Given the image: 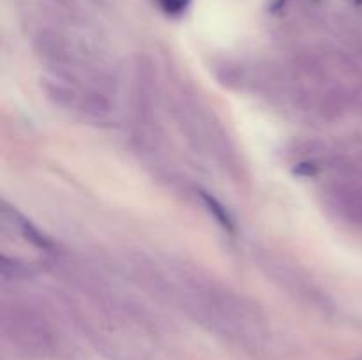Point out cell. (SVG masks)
Listing matches in <instances>:
<instances>
[{
    "instance_id": "9c48e42d",
    "label": "cell",
    "mask_w": 362,
    "mask_h": 360,
    "mask_svg": "<svg viewBox=\"0 0 362 360\" xmlns=\"http://www.w3.org/2000/svg\"><path fill=\"white\" fill-rule=\"evenodd\" d=\"M158 2L161 4V7L166 11V13L179 14L186 9L189 0H158Z\"/></svg>"
},
{
    "instance_id": "30bf717a",
    "label": "cell",
    "mask_w": 362,
    "mask_h": 360,
    "mask_svg": "<svg viewBox=\"0 0 362 360\" xmlns=\"http://www.w3.org/2000/svg\"><path fill=\"white\" fill-rule=\"evenodd\" d=\"M53 2L59 4V6H64V7H71L74 2H76V0H53Z\"/></svg>"
},
{
    "instance_id": "52a82bcc",
    "label": "cell",
    "mask_w": 362,
    "mask_h": 360,
    "mask_svg": "<svg viewBox=\"0 0 362 360\" xmlns=\"http://www.w3.org/2000/svg\"><path fill=\"white\" fill-rule=\"evenodd\" d=\"M32 274L34 272L25 261L11 258L7 254H2V258H0V275H2L4 281H27L32 277Z\"/></svg>"
},
{
    "instance_id": "7a4b0ae2",
    "label": "cell",
    "mask_w": 362,
    "mask_h": 360,
    "mask_svg": "<svg viewBox=\"0 0 362 360\" xmlns=\"http://www.w3.org/2000/svg\"><path fill=\"white\" fill-rule=\"evenodd\" d=\"M4 337L30 353H45L53 344V332L45 314L25 302H4L0 309Z\"/></svg>"
},
{
    "instance_id": "8992f818",
    "label": "cell",
    "mask_w": 362,
    "mask_h": 360,
    "mask_svg": "<svg viewBox=\"0 0 362 360\" xmlns=\"http://www.w3.org/2000/svg\"><path fill=\"white\" fill-rule=\"evenodd\" d=\"M2 221H4V224L9 226L13 232L20 233V235L23 236L27 242L34 244V246L39 247V249L48 251L53 247L52 240H49L45 233L39 232V229L35 228V226H32L30 221H27V219H25L20 212H16L14 208L7 207V205H4V208H2Z\"/></svg>"
},
{
    "instance_id": "5b68a950",
    "label": "cell",
    "mask_w": 362,
    "mask_h": 360,
    "mask_svg": "<svg viewBox=\"0 0 362 360\" xmlns=\"http://www.w3.org/2000/svg\"><path fill=\"white\" fill-rule=\"evenodd\" d=\"M131 106L138 124L145 129H152L158 106V80L151 60L138 55L131 74Z\"/></svg>"
},
{
    "instance_id": "ba28073f",
    "label": "cell",
    "mask_w": 362,
    "mask_h": 360,
    "mask_svg": "<svg viewBox=\"0 0 362 360\" xmlns=\"http://www.w3.org/2000/svg\"><path fill=\"white\" fill-rule=\"evenodd\" d=\"M198 194H200L202 201H204L205 207L209 208V212H211V214L214 215L216 221H218L219 224L223 226V228L232 229L233 228V221H232V217H230L228 212H226V208L223 207V205L219 203V201L216 200V198H212L211 194L205 193V191H198Z\"/></svg>"
},
{
    "instance_id": "6da1fadb",
    "label": "cell",
    "mask_w": 362,
    "mask_h": 360,
    "mask_svg": "<svg viewBox=\"0 0 362 360\" xmlns=\"http://www.w3.org/2000/svg\"><path fill=\"white\" fill-rule=\"evenodd\" d=\"M170 101H172L170 112L187 143L194 150L225 162L232 159V148H230L223 129L194 99L179 92V94L172 95Z\"/></svg>"
},
{
    "instance_id": "277c9868",
    "label": "cell",
    "mask_w": 362,
    "mask_h": 360,
    "mask_svg": "<svg viewBox=\"0 0 362 360\" xmlns=\"http://www.w3.org/2000/svg\"><path fill=\"white\" fill-rule=\"evenodd\" d=\"M322 200L338 221L362 228V180L356 175L349 173L325 184Z\"/></svg>"
},
{
    "instance_id": "3957f363",
    "label": "cell",
    "mask_w": 362,
    "mask_h": 360,
    "mask_svg": "<svg viewBox=\"0 0 362 360\" xmlns=\"http://www.w3.org/2000/svg\"><path fill=\"white\" fill-rule=\"evenodd\" d=\"M257 263L272 282L285 289L288 295H293L299 300L313 304V306H325V295L311 282V279L300 270L293 261L286 260L281 254L271 249L257 251Z\"/></svg>"
}]
</instances>
